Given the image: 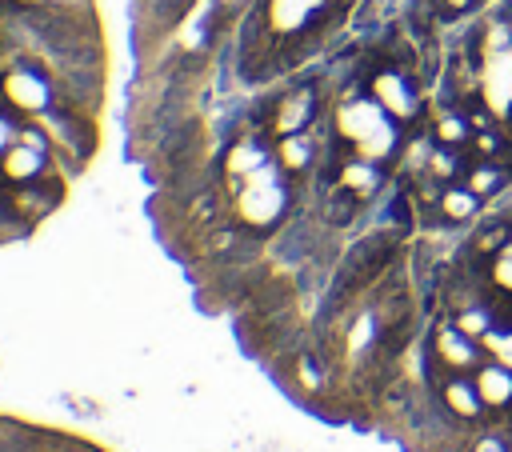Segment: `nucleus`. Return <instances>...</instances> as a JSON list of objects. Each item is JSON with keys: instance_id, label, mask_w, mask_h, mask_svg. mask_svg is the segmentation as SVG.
<instances>
[{"instance_id": "7", "label": "nucleus", "mask_w": 512, "mask_h": 452, "mask_svg": "<svg viewBox=\"0 0 512 452\" xmlns=\"http://www.w3.org/2000/svg\"><path fill=\"white\" fill-rule=\"evenodd\" d=\"M268 168V152L256 144V140H240V144H232L228 152H224V176L232 180V184H240V180H248V176H256V172H264Z\"/></svg>"}, {"instance_id": "18", "label": "nucleus", "mask_w": 512, "mask_h": 452, "mask_svg": "<svg viewBox=\"0 0 512 452\" xmlns=\"http://www.w3.org/2000/svg\"><path fill=\"white\" fill-rule=\"evenodd\" d=\"M456 328L464 332V336H472V340H480L488 328H492V316H488V308H480V304H472V308H460L456 312Z\"/></svg>"}, {"instance_id": "4", "label": "nucleus", "mask_w": 512, "mask_h": 452, "mask_svg": "<svg viewBox=\"0 0 512 452\" xmlns=\"http://www.w3.org/2000/svg\"><path fill=\"white\" fill-rule=\"evenodd\" d=\"M436 360L448 372H464V368H480V344L472 336H464L456 324H444L436 332Z\"/></svg>"}, {"instance_id": "14", "label": "nucleus", "mask_w": 512, "mask_h": 452, "mask_svg": "<svg viewBox=\"0 0 512 452\" xmlns=\"http://www.w3.org/2000/svg\"><path fill=\"white\" fill-rule=\"evenodd\" d=\"M444 404H448V412H452V416H460V420H476V416H480V408H484V400H480L476 384H464L460 376L444 384Z\"/></svg>"}, {"instance_id": "15", "label": "nucleus", "mask_w": 512, "mask_h": 452, "mask_svg": "<svg viewBox=\"0 0 512 452\" xmlns=\"http://www.w3.org/2000/svg\"><path fill=\"white\" fill-rule=\"evenodd\" d=\"M432 140L436 144H448V148H464L472 140V124L464 112H440L436 124H432Z\"/></svg>"}, {"instance_id": "19", "label": "nucleus", "mask_w": 512, "mask_h": 452, "mask_svg": "<svg viewBox=\"0 0 512 452\" xmlns=\"http://www.w3.org/2000/svg\"><path fill=\"white\" fill-rule=\"evenodd\" d=\"M472 452H508V440L504 436H480Z\"/></svg>"}, {"instance_id": "8", "label": "nucleus", "mask_w": 512, "mask_h": 452, "mask_svg": "<svg viewBox=\"0 0 512 452\" xmlns=\"http://www.w3.org/2000/svg\"><path fill=\"white\" fill-rule=\"evenodd\" d=\"M472 384H476V392H480V400L488 408L512 404V368H504V364H480Z\"/></svg>"}, {"instance_id": "5", "label": "nucleus", "mask_w": 512, "mask_h": 452, "mask_svg": "<svg viewBox=\"0 0 512 452\" xmlns=\"http://www.w3.org/2000/svg\"><path fill=\"white\" fill-rule=\"evenodd\" d=\"M372 100L388 116H400V120L416 112V96H412V88H408V80L400 72H376L372 76Z\"/></svg>"}, {"instance_id": "16", "label": "nucleus", "mask_w": 512, "mask_h": 452, "mask_svg": "<svg viewBox=\"0 0 512 452\" xmlns=\"http://www.w3.org/2000/svg\"><path fill=\"white\" fill-rule=\"evenodd\" d=\"M460 172H464V160H460V152H456V148L436 144V148L428 152V176H436L440 184H452Z\"/></svg>"}, {"instance_id": "21", "label": "nucleus", "mask_w": 512, "mask_h": 452, "mask_svg": "<svg viewBox=\"0 0 512 452\" xmlns=\"http://www.w3.org/2000/svg\"><path fill=\"white\" fill-rule=\"evenodd\" d=\"M468 4H476V0H436V8H440L444 16H460Z\"/></svg>"}, {"instance_id": "1", "label": "nucleus", "mask_w": 512, "mask_h": 452, "mask_svg": "<svg viewBox=\"0 0 512 452\" xmlns=\"http://www.w3.org/2000/svg\"><path fill=\"white\" fill-rule=\"evenodd\" d=\"M284 204H288L284 184L268 168L248 176V180H240V188H236V216L248 228H272L284 216Z\"/></svg>"}, {"instance_id": "2", "label": "nucleus", "mask_w": 512, "mask_h": 452, "mask_svg": "<svg viewBox=\"0 0 512 452\" xmlns=\"http://www.w3.org/2000/svg\"><path fill=\"white\" fill-rule=\"evenodd\" d=\"M4 96H8V104L20 108V112H44V108L52 104L48 80H44L40 72H32V68H12V72L4 76Z\"/></svg>"}, {"instance_id": "11", "label": "nucleus", "mask_w": 512, "mask_h": 452, "mask_svg": "<svg viewBox=\"0 0 512 452\" xmlns=\"http://www.w3.org/2000/svg\"><path fill=\"white\" fill-rule=\"evenodd\" d=\"M276 164H280V172H288V176L304 172V168L312 164V140H308L304 132L280 136V140H276Z\"/></svg>"}, {"instance_id": "6", "label": "nucleus", "mask_w": 512, "mask_h": 452, "mask_svg": "<svg viewBox=\"0 0 512 452\" xmlns=\"http://www.w3.org/2000/svg\"><path fill=\"white\" fill-rule=\"evenodd\" d=\"M308 120H312V88H296V92H288V96L276 104V112H272V132H276V136H292V132H304Z\"/></svg>"}, {"instance_id": "13", "label": "nucleus", "mask_w": 512, "mask_h": 452, "mask_svg": "<svg viewBox=\"0 0 512 452\" xmlns=\"http://www.w3.org/2000/svg\"><path fill=\"white\" fill-rule=\"evenodd\" d=\"M476 208H480V196H476L472 188H464V184H448V188L440 192V216H444L448 224L472 220Z\"/></svg>"}, {"instance_id": "9", "label": "nucleus", "mask_w": 512, "mask_h": 452, "mask_svg": "<svg viewBox=\"0 0 512 452\" xmlns=\"http://www.w3.org/2000/svg\"><path fill=\"white\" fill-rule=\"evenodd\" d=\"M508 180H512V168H504L500 160H472L468 172H464V188H472L480 200L496 196Z\"/></svg>"}, {"instance_id": "12", "label": "nucleus", "mask_w": 512, "mask_h": 452, "mask_svg": "<svg viewBox=\"0 0 512 452\" xmlns=\"http://www.w3.org/2000/svg\"><path fill=\"white\" fill-rule=\"evenodd\" d=\"M340 188L344 192H352L356 200H364V196H372L376 188H380V172H376V164L372 160H348L344 168H340Z\"/></svg>"}, {"instance_id": "10", "label": "nucleus", "mask_w": 512, "mask_h": 452, "mask_svg": "<svg viewBox=\"0 0 512 452\" xmlns=\"http://www.w3.org/2000/svg\"><path fill=\"white\" fill-rule=\"evenodd\" d=\"M324 0H268V24L276 32H300Z\"/></svg>"}, {"instance_id": "17", "label": "nucleus", "mask_w": 512, "mask_h": 452, "mask_svg": "<svg viewBox=\"0 0 512 452\" xmlns=\"http://www.w3.org/2000/svg\"><path fill=\"white\" fill-rule=\"evenodd\" d=\"M508 224L504 220H492V224H484L476 236H472V252L476 256H496V252H504L508 248Z\"/></svg>"}, {"instance_id": "22", "label": "nucleus", "mask_w": 512, "mask_h": 452, "mask_svg": "<svg viewBox=\"0 0 512 452\" xmlns=\"http://www.w3.org/2000/svg\"><path fill=\"white\" fill-rule=\"evenodd\" d=\"M476 4H480V0H476Z\"/></svg>"}, {"instance_id": "20", "label": "nucleus", "mask_w": 512, "mask_h": 452, "mask_svg": "<svg viewBox=\"0 0 512 452\" xmlns=\"http://www.w3.org/2000/svg\"><path fill=\"white\" fill-rule=\"evenodd\" d=\"M12 144H16V128H12V120H8V116H0V156H4Z\"/></svg>"}, {"instance_id": "3", "label": "nucleus", "mask_w": 512, "mask_h": 452, "mask_svg": "<svg viewBox=\"0 0 512 452\" xmlns=\"http://www.w3.org/2000/svg\"><path fill=\"white\" fill-rule=\"evenodd\" d=\"M44 164H48V144H32V140H20V136H16V144L0 156V172H4V180H12V184L36 180V176L44 172Z\"/></svg>"}]
</instances>
